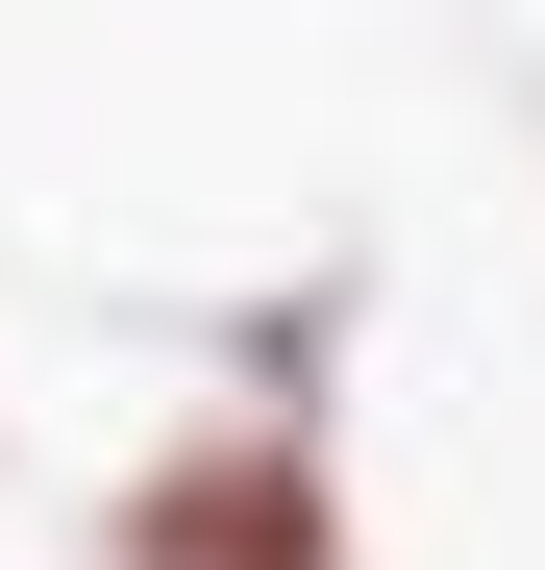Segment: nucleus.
<instances>
[{
	"label": "nucleus",
	"instance_id": "obj_1",
	"mask_svg": "<svg viewBox=\"0 0 545 570\" xmlns=\"http://www.w3.org/2000/svg\"><path fill=\"white\" fill-rule=\"evenodd\" d=\"M100 570H373V546H347V471L248 397V422H174L100 497Z\"/></svg>",
	"mask_w": 545,
	"mask_h": 570
}]
</instances>
